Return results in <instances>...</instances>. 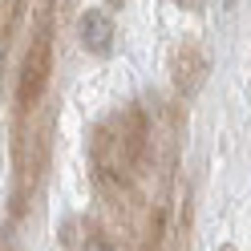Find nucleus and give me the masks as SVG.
<instances>
[{"mask_svg": "<svg viewBox=\"0 0 251 251\" xmlns=\"http://www.w3.org/2000/svg\"><path fill=\"white\" fill-rule=\"evenodd\" d=\"M81 45L93 53V57H105L109 49H114V37H118V28H114V21L105 17L101 8H89V12H81Z\"/></svg>", "mask_w": 251, "mask_h": 251, "instance_id": "obj_4", "label": "nucleus"}, {"mask_svg": "<svg viewBox=\"0 0 251 251\" xmlns=\"http://www.w3.org/2000/svg\"><path fill=\"white\" fill-rule=\"evenodd\" d=\"M49 77H53V37H49V28H41L33 45L25 49L21 73H17V114H28L45 98Z\"/></svg>", "mask_w": 251, "mask_h": 251, "instance_id": "obj_2", "label": "nucleus"}, {"mask_svg": "<svg viewBox=\"0 0 251 251\" xmlns=\"http://www.w3.org/2000/svg\"><path fill=\"white\" fill-rule=\"evenodd\" d=\"M207 69H211V61L199 45H191V41L178 45L175 57H170V81H175L178 98H195L202 89V81H207Z\"/></svg>", "mask_w": 251, "mask_h": 251, "instance_id": "obj_3", "label": "nucleus"}, {"mask_svg": "<svg viewBox=\"0 0 251 251\" xmlns=\"http://www.w3.org/2000/svg\"><path fill=\"white\" fill-rule=\"evenodd\" d=\"M69 243H73V251H109V239L93 223L81 227V235H69Z\"/></svg>", "mask_w": 251, "mask_h": 251, "instance_id": "obj_5", "label": "nucleus"}, {"mask_svg": "<svg viewBox=\"0 0 251 251\" xmlns=\"http://www.w3.org/2000/svg\"><path fill=\"white\" fill-rule=\"evenodd\" d=\"M146 154H150V118L142 105H126L105 122H98L89 134V170L98 191L109 199L126 195L138 170L146 166Z\"/></svg>", "mask_w": 251, "mask_h": 251, "instance_id": "obj_1", "label": "nucleus"}]
</instances>
